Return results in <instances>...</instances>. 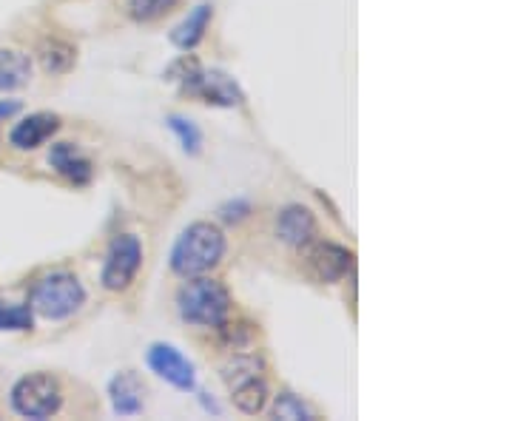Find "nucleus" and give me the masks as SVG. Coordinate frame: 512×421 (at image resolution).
<instances>
[{
  "instance_id": "1",
  "label": "nucleus",
  "mask_w": 512,
  "mask_h": 421,
  "mask_svg": "<svg viewBox=\"0 0 512 421\" xmlns=\"http://www.w3.org/2000/svg\"><path fill=\"white\" fill-rule=\"evenodd\" d=\"M225 248H228V242H225L220 225L205 220L191 222L174 242L168 262H171L174 274L191 279V276L214 271L225 257Z\"/></svg>"
},
{
  "instance_id": "2",
  "label": "nucleus",
  "mask_w": 512,
  "mask_h": 421,
  "mask_svg": "<svg viewBox=\"0 0 512 421\" xmlns=\"http://www.w3.org/2000/svg\"><path fill=\"white\" fill-rule=\"evenodd\" d=\"M177 313L185 325L222 330L231 316V293L220 279L191 276L177 291Z\"/></svg>"
},
{
  "instance_id": "3",
  "label": "nucleus",
  "mask_w": 512,
  "mask_h": 421,
  "mask_svg": "<svg viewBox=\"0 0 512 421\" xmlns=\"http://www.w3.org/2000/svg\"><path fill=\"white\" fill-rule=\"evenodd\" d=\"M168 80H174L183 94L200 97L208 106L239 109L245 103V92L231 74L220 72V69H202L200 63L188 55L168 69Z\"/></svg>"
},
{
  "instance_id": "4",
  "label": "nucleus",
  "mask_w": 512,
  "mask_h": 421,
  "mask_svg": "<svg viewBox=\"0 0 512 421\" xmlns=\"http://www.w3.org/2000/svg\"><path fill=\"white\" fill-rule=\"evenodd\" d=\"M83 305H86V288L72 271L43 274L29 291V308L49 322L69 319Z\"/></svg>"
},
{
  "instance_id": "5",
  "label": "nucleus",
  "mask_w": 512,
  "mask_h": 421,
  "mask_svg": "<svg viewBox=\"0 0 512 421\" xmlns=\"http://www.w3.org/2000/svg\"><path fill=\"white\" fill-rule=\"evenodd\" d=\"M9 402L23 419H52L63 407V387L52 373H29L12 385Z\"/></svg>"
},
{
  "instance_id": "6",
  "label": "nucleus",
  "mask_w": 512,
  "mask_h": 421,
  "mask_svg": "<svg viewBox=\"0 0 512 421\" xmlns=\"http://www.w3.org/2000/svg\"><path fill=\"white\" fill-rule=\"evenodd\" d=\"M140 265H143V245H140V239L134 237V234H117V237L111 239L103 271H100L103 288L111 293L126 291L128 285L137 279Z\"/></svg>"
},
{
  "instance_id": "7",
  "label": "nucleus",
  "mask_w": 512,
  "mask_h": 421,
  "mask_svg": "<svg viewBox=\"0 0 512 421\" xmlns=\"http://www.w3.org/2000/svg\"><path fill=\"white\" fill-rule=\"evenodd\" d=\"M146 362L171 387H177L183 393L197 390V367H194V362L177 345H171V342H154V345H148Z\"/></svg>"
},
{
  "instance_id": "8",
  "label": "nucleus",
  "mask_w": 512,
  "mask_h": 421,
  "mask_svg": "<svg viewBox=\"0 0 512 421\" xmlns=\"http://www.w3.org/2000/svg\"><path fill=\"white\" fill-rule=\"evenodd\" d=\"M308 268L319 282L333 285V282H342L353 271V254L333 242H316L308 254Z\"/></svg>"
},
{
  "instance_id": "9",
  "label": "nucleus",
  "mask_w": 512,
  "mask_h": 421,
  "mask_svg": "<svg viewBox=\"0 0 512 421\" xmlns=\"http://www.w3.org/2000/svg\"><path fill=\"white\" fill-rule=\"evenodd\" d=\"M276 237L288 248H308L316 237V217L305 205H285L276 217Z\"/></svg>"
},
{
  "instance_id": "10",
  "label": "nucleus",
  "mask_w": 512,
  "mask_h": 421,
  "mask_svg": "<svg viewBox=\"0 0 512 421\" xmlns=\"http://www.w3.org/2000/svg\"><path fill=\"white\" fill-rule=\"evenodd\" d=\"M57 131H60V117L52 111H37L15 123V129L9 131V143L18 151H35L46 140H52Z\"/></svg>"
},
{
  "instance_id": "11",
  "label": "nucleus",
  "mask_w": 512,
  "mask_h": 421,
  "mask_svg": "<svg viewBox=\"0 0 512 421\" xmlns=\"http://www.w3.org/2000/svg\"><path fill=\"white\" fill-rule=\"evenodd\" d=\"M146 387L140 382V376L134 370H123L117 373L109 382V396L111 407L120 419H128V416H140L143 407H146V399H143Z\"/></svg>"
},
{
  "instance_id": "12",
  "label": "nucleus",
  "mask_w": 512,
  "mask_h": 421,
  "mask_svg": "<svg viewBox=\"0 0 512 421\" xmlns=\"http://www.w3.org/2000/svg\"><path fill=\"white\" fill-rule=\"evenodd\" d=\"M49 165L72 185H89L94 177L92 160L74 143H55L49 151Z\"/></svg>"
},
{
  "instance_id": "13",
  "label": "nucleus",
  "mask_w": 512,
  "mask_h": 421,
  "mask_svg": "<svg viewBox=\"0 0 512 421\" xmlns=\"http://www.w3.org/2000/svg\"><path fill=\"white\" fill-rule=\"evenodd\" d=\"M211 18H214V6H211V3H197V6L188 12V18L171 29L168 40H171L180 52H194L202 40H205V32H208V26H211Z\"/></svg>"
},
{
  "instance_id": "14",
  "label": "nucleus",
  "mask_w": 512,
  "mask_h": 421,
  "mask_svg": "<svg viewBox=\"0 0 512 421\" xmlns=\"http://www.w3.org/2000/svg\"><path fill=\"white\" fill-rule=\"evenodd\" d=\"M32 80V60L18 49H0V92L23 89Z\"/></svg>"
},
{
  "instance_id": "15",
  "label": "nucleus",
  "mask_w": 512,
  "mask_h": 421,
  "mask_svg": "<svg viewBox=\"0 0 512 421\" xmlns=\"http://www.w3.org/2000/svg\"><path fill=\"white\" fill-rule=\"evenodd\" d=\"M222 382L228 390H234L242 382L248 379H256V376H265V359L256 356V353H234L220 370Z\"/></svg>"
},
{
  "instance_id": "16",
  "label": "nucleus",
  "mask_w": 512,
  "mask_h": 421,
  "mask_svg": "<svg viewBox=\"0 0 512 421\" xmlns=\"http://www.w3.org/2000/svg\"><path fill=\"white\" fill-rule=\"evenodd\" d=\"M231 393V402L237 407L239 413H245V416H256V413H262L265 410V404L271 399V390H268V382H265V376H256V379H248V382H242L234 390H228Z\"/></svg>"
},
{
  "instance_id": "17",
  "label": "nucleus",
  "mask_w": 512,
  "mask_h": 421,
  "mask_svg": "<svg viewBox=\"0 0 512 421\" xmlns=\"http://www.w3.org/2000/svg\"><path fill=\"white\" fill-rule=\"evenodd\" d=\"M37 60H40V66H43L46 74H66L74 66V60H77V52L69 43H63L57 37H49V40L40 43Z\"/></svg>"
},
{
  "instance_id": "18",
  "label": "nucleus",
  "mask_w": 512,
  "mask_h": 421,
  "mask_svg": "<svg viewBox=\"0 0 512 421\" xmlns=\"http://www.w3.org/2000/svg\"><path fill=\"white\" fill-rule=\"evenodd\" d=\"M165 126H168L171 134L180 140V146H183L185 154H191V157H197V154H200L202 131L194 120H188V117H183V114H168V117H165Z\"/></svg>"
},
{
  "instance_id": "19",
  "label": "nucleus",
  "mask_w": 512,
  "mask_h": 421,
  "mask_svg": "<svg viewBox=\"0 0 512 421\" xmlns=\"http://www.w3.org/2000/svg\"><path fill=\"white\" fill-rule=\"evenodd\" d=\"M35 311L29 302H0V330H32Z\"/></svg>"
},
{
  "instance_id": "20",
  "label": "nucleus",
  "mask_w": 512,
  "mask_h": 421,
  "mask_svg": "<svg viewBox=\"0 0 512 421\" xmlns=\"http://www.w3.org/2000/svg\"><path fill=\"white\" fill-rule=\"evenodd\" d=\"M174 6L177 0H128V15L137 23H154L165 18Z\"/></svg>"
},
{
  "instance_id": "21",
  "label": "nucleus",
  "mask_w": 512,
  "mask_h": 421,
  "mask_svg": "<svg viewBox=\"0 0 512 421\" xmlns=\"http://www.w3.org/2000/svg\"><path fill=\"white\" fill-rule=\"evenodd\" d=\"M274 416L276 419H288V421H311L313 410L308 407V404L302 402L299 396H293L291 390H282V393L276 396Z\"/></svg>"
},
{
  "instance_id": "22",
  "label": "nucleus",
  "mask_w": 512,
  "mask_h": 421,
  "mask_svg": "<svg viewBox=\"0 0 512 421\" xmlns=\"http://www.w3.org/2000/svg\"><path fill=\"white\" fill-rule=\"evenodd\" d=\"M251 214V202L248 200H234L225 202L220 208V220L222 222H242Z\"/></svg>"
},
{
  "instance_id": "23",
  "label": "nucleus",
  "mask_w": 512,
  "mask_h": 421,
  "mask_svg": "<svg viewBox=\"0 0 512 421\" xmlns=\"http://www.w3.org/2000/svg\"><path fill=\"white\" fill-rule=\"evenodd\" d=\"M20 111L18 100H0V123L3 120H9V117H15Z\"/></svg>"
}]
</instances>
